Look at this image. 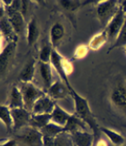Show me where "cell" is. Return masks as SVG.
<instances>
[{"label": "cell", "instance_id": "1", "mask_svg": "<svg viewBox=\"0 0 126 146\" xmlns=\"http://www.w3.org/2000/svg\"><path fill=\"white\" fill-rule=\"evenodd\" d=\"M69 89L71 92V96H72L73 102H75V113L73 114L76 115L79 119H81L83 122L87 123V125L91 129L94 137H98L101 133L100 126L98 125L96 118H95L90 110L88 99L84 98L83 96L77 94L72 86H70Z\"/></svg>", "mask_w": 126, "mask_h": 146}, {"label": "cell", "instance_id": "2", "mask_svg": "<svg viewBox=\"0 0 126 146\" xmlns=\"http://www.w3.org/2000/svg\"><path fill=\"white\" fill-rule=\"evenodd\" d=\"M109 100L118 110L126 115V79L118 78L109 92Z\"/></svg>", "mask_w": 126, "mask_h": 146}, {"label": "cell", "instance_id": "3", "mask_svg": "<svg viewBox=\"0 0 126 146\" xmlns=\"http://www.w3.org/2000/svg\"><path fill=\"white\" fill-rule=\"evenodd\" d=\"M119 3L121 2L115 1V0H106V1L97 2V17L100 20L101 24L104 27V29L111 21L112 18L114 17L117 11L119 10Z\"/></svg>", "mask_w": 126, "mask_h": 146}, {"label": "cell", "instance_id": "4", "mask_svg": "<svg viewBox=\"0 0 126 146\" xmlns=\"http://www.w3.org/2000/svg\"><path fill=\"white\" fill-rule=\"evenodd\" d=\"M21 92H22L24 102V108L31 112L32 108L34 104L39 100L41 97L47 95L44 91L38 88L33 83H23L21 87Z\"/></svg>", "mask_w": 126, "mask_h": 146}, {"label": "cell", "instance_id": "5", "mask_svg": "<svg viewBox=\"0 0 126 146\" xmlns=\"http://www.w3.org/2000/svg\"><path fill=\"white\" fill-rule=\"evenodd\" d=\"M17 139L26 146H44V136L42 132L31 126L20 130Z\"/></svg>", "mask_w": 126, "mask_h": 146}, {"label": "cell", "instance_id": "6", "mask_svg": "<svg viewBox=\"0 0 126 146\" xmlns=\"http://www.w3.org/2000/svg\"><path fill=\"white\" fill-rule=\"evenodd\" d=\"M6 13L10 23L11 25L14 32L17 34V36H23L24 33L26 34L27 25L26 24V19L23 16V14L20 11H15L11 7H5Z\"/></svg>", "mask_w": 126, "mask_h": 146}, {"label": "cell", "instance_id": "7", "mask_svg": "<svg viewBox=\"0 0 126 146\" xmlns=\"http://www.w3.org/2000/svg\"><path fill=\"white\" fill-rule=\"evenodd\" d=\"M126 19V15L124 14V12L121 11V9L119 8V10L117 11V13L114 15V17L112 18L111 21L109 22L108 25L106 27L104 30L107 33L108 36V40L114 42L115 40L118 37L119 33L121 32V30L122 29L124 25V22Z\"/></svg>", "mask_w": 126, "mask_h": 146}, {"label": "cell", "instance_id": "8", "mask_svg": "<svg viewBox=\"0 0 126 146\" xmlns=\"http://www.w3.org/2000/svg\"><path fill=\"white\" fill-rule=\"evenodd\" d=\"M12 120H13V130L20 131L26 127L29 126L30 119H31V112L26 108H13L11 110Z\"/></svg>", "mask_w": 126, "mask_h": 146}, {"label": "cell", "instance_id": "9", "mask_svg": "<svg viewBox=\"0 0 126 146\" xmlns=\"http://www.w3.org/2000/svg\"><path fill=\"white\" fill-rule=\"evenodd\" d=\"M46 94L54 101H56L67 98L71 95V92L69 87L62 80H57L52 84V86L46 91Z\"/></svg>", "mask_w": 126, "mask_h": 146}, {"label": "cell", "instance_id": "10", "mask_svg": "<svg viewBox=\"0 0 126 146\" xmlns=\"http://www.w3.org/2000/svg\"><path fill=\"white\" fill-rule=\"evenodd\" d=\"M16 43L17 42H8L7 45L2 49L1 54H0V72H1V76H4L9 65L13 60L15 49H16Z\"/></svg>", "mask_w": 126, "mask_h": 146}, {"label": "cell", "instance_id": "11", "mask_svg": "<svg viewBox=\"0 0 126 146\" xmlns=\"http://www.w3.org/2000/svg\"><path fill=\"white\" fill-rule=\"evenodd\" d=\"M64 57L60 53H58L57 50L54 49L53 53H52V58H51V65L52 67L54 68L55 71L57 72V74L60 77V80L66 84L67 86L70 87L72 86L69 82V79H68V76L66 74L65 71H64Z\"/></svg>", "mask_w": 126, "mask_h": 146}, {"label": "cell", "instance_id": "12", "mask_svg": "<svg viewBox=\"0 0 126 146\" xmlns=\"http://www.w3.org/2000/svg\"><path fill=\"white\" fill-rule=\"evenodd\" d=\"M56 103L48 95L41 97L33 106L31 114H51Z\"/></svg>", "mask_w": 126, "mask_h": 146}, {"label": "cell", "instance_id": "13", "mask_svg": "<svg viewBox=\"0 0 126 146\" xmlns=\"http://www.w3.org/2000/svg\"><path fill=\"white\" fill-rule=\"evenodd\" d=\"M71 135L73 143L75 146H93L95 137L93 133H90L88 131H79L73 132Z\"/></svg>", "mask_w": 126, "mask_h": 146}, {"label": "cell", "instance_id": "14", "mask_svg": "<svg viewBox=\"0 0 126 146\" xmlns=\"http://www.w3.org/2000/svg\"><path fill=\"white\" fill-rule=\"evenodd\" d=\"M65 36V27L62 24L55 23L50 29V44L54 49L58 47L60 42L63 41Z\"/></svg>", "mask_w": 126, "mask_h": 146}, {"label": "cell", "instance_id": "15", "mask_svg": "<svg viewBox=\"0 0 126 146\" xmlns=\"http://www.w3.org/2000/svg\"><path fill=\"white\" fill-rule=\"evenodd\" d=\"M38 67H39V73L40 76H41V78L42 80V83H44V92L50 88L53 84V74H52V65L51 63H44L39 61L38 63Z\"/></svg>", "mask_w": 126, "mask_h": 146}, {"label": "cell", "instance_id": "16", "mask_svg": "<svg viewBox=\"0 0 126 146\" xmlns=\"http://www.w3.org/2000/svg\"><path fill=\"white\" fill-rule=\"evenodd\" d=\"M0 29H1L2 36H4L6 41L8 42H17V34L14 32L13 29H12L11 25L9 21L7 15H5L4 17L0 18Z\"/></svg>", "mask_w": 126, "mask_h": 146}, {"label": "cell", "instance_id": "17", "mask_svg": "<svg viewBox=\"0 0 126 146\" xmlns=\"http://www.w3.org/2000/svg\"><path fill=\"white\" fill-rule=\"evenodd\" d=\"M26 42L27 44L30 46H33L38 41L40 37V30L38 24H37V20L35 17H32L27 23V27H26Z\"/></svg>", "mask_w": 126, "mask_h": 146}, {"label": "cell", "instance_id": "18", "mask_svg": "<svg viewBox=\"0 0 126 146\" xmlns=\"http://www.w3.org/2000/svg\"><path fill=\"white\" fill-rule=\"evenodd\" d=\"M87 123L83 122L81 119H79L76 115L72 114L67 123L64 125V133L72 134V133L79 131V130L87 131Z\"/></svg>", "mask_w": 126, "mask_h": 146}, {"label": "cell", "instance_id": "19", "mask_svg": "<svg viewBox=\"0 0 126 146\" xmlns=\"http://www.w3.org/2000/svg\"><path fill=\"white\" fill-rule=\"evenodd\" d=\"M35 74V60L30 58L24 65L19 74V80L22 83H32Z\"/></svg>", "mask_w": 126, "mask_h": 146}, {"label": "cell", "instance_id": "20", "mask_svg": "<svg viewBox=\"0 0 126 146\" xmlns=\"http://www.w3.org/2000/svg\"><path fill=\"white\" fill-rule=\"evenodd\" d=\"M71 116H72V114L68 113L66 110H64L60 106L56 104L53 112L51 113V122L64 127V125L67 123Z\"/></svg>", "mask_w": 126, "mask_h": 146}, {"label": "cell", "instance_id": "21", "mask_svg": "<svg viewBox=\"0 0 126 146\" xmlns=\"http://www.w3.org/2000/svg\"><path fill=\"white\" fill-rule=\"evenodd\" d=\"M9 107L11 110L13 108H24V97L21 92V89L18 88L17 86L13 85L11 89V94H10V103Z\"/></svg>", "mask_w": 126, "mask_h": 146}, {"label": "cell", "instance_id": "22", "mask_svg": "<svg viewBox=\"0 0 126 146\" xmlns=\"http://www.w3.org/2000/svg\"><path fill=\"white\" fill-rule=\"evenodd\" d=\"M51 123V114H31L29 126L41 130Z\"/></svg>", "mask_w": 126, "mask_h": 146}, {"label": "cell", "instance_id": "23", "mask_svg": "<svg viewBox=\"0 0 126 146\" xmlns=\"http://www.w3.org/2000/svg\"><path fill=\"white\" fill-rule=\"evenodd\" d=\"M0 120L4 123L9 133L13 130V120H12L11 110L9 106H0Z\"/></svg>", "mask_w": 126, "mask_h": 146}, {"label": "cell", "instance_id": "24", "mask_svg": "<svg viewBox=\"0 0 126 146\" xmlns=\"http://www.w3.org/2000/svg\"><path fill=\"white\" fill-rule=\"evenodd\" d=\"M100 131L109 139V141L114 146H123L125 143V139L119 133L114 131V130L106 128V127H100Z\"/></svg>", "mask_w": 126, "mask_h": 146}, {"label": "cell", "instance_id": "25", "mask_svg": "<svg viewBox=\"0 0 126 146\" xmlns=\"http://www.w3.org/2000/svg\"><path fill=\"white\" fill-rule=\"evenodd\" d=\"M107 42H108V36H107L106 31L104 29L102 32L92 37L88 43V48H90L91 50H99Z\"/></svg>", "mask_w": 126, "mask_h": 146}, {"label": "cell", "instance_id": "26", "mask_svg": "<svg viewBox=\"0 0 126 146\" xmlns=\"http://www.w3.org/2000/svg\"><path fill=\"white\" fill-rule=\"evenodd\" d=\"M88 2L86 1H81V0H60L57 1V4L63 9L64 11L68 12H75L83 7L84 5L88 4Z\"/></svg>", "mask_w": 126, "mask_h": 146}, {"label": "cell", "instance_id": "27", "mask_svg": "<svg viewBox=\"0 0 126 146\" xmlns=\"http://www.w3.org/2000/svg\"><path fill=\"white\" fill-rule=\"evenodd\" d=\"M40 131L42 132V136L50 137V138H56L58 135L64 133V127L51 122L46 126H44V128H42Z\"/></svg>", "mask_w": 126, "mask_h": 146}, {"label": "cell", "instance_id": "28", "mask_svg": "<svg viewBox=\"0 0 126 146\" xmlns=\"http://www.w3.org/2000/svg\"><path fill=\"white\" fill-rule=\"evenodd\" d=\"M119 47H126V19L124 22V25L122 27V29L121 30V32L119 33L118 37L115 40V42L112 43V45L110 46L107 50V53H109L111 50L115 48H119Z\"/></svg>", "mask_w": 126, "mask_h": 146}, {"label": "cell", "instance_id": "29", "mask_svg": "<svg viewBox=\"0 0 126 146\" xmlns=\"http://www.w3.org/2000/svg\"><path fill=\"white\" fill-rule=\"evenodd\" d=\"M54 48L51 44H44L41 48L39 53V61L44 63H51L52 53H53Z\"/></svg>", "mask_w": 126, "mask_h": 146}, {"label": "cell", "instance_id": "30", "mask_svg": "<svg viewBox=\"0 0 126 146\" xmlns=\"http://www.w3.org/2000/svg\"><path fill=\"white\" fill-rule=\"evenodd\" d=\"M73 141L68 133H62L54 139L52 146H72Z\"/></svg>", "mask_w": 126, "mask_h": 146}, {"label": "cell", "instance_id": "31", "mask_svg": "<svg viewBox=\"0 0 126 146\" xmlns=\"http://www.w3.org/2000/svg\"><path fill=\"white\" fill-rule=\"evenodd\" d=\"M88 53V46L84 45V44L79 45L78 47L76 48L73 58V60H82V58L87 57Z\"/></svg>", "mask_w": 126, "mask_h": 146}, {"label": "cell", "instance_id": "32", "mask_svg": "<svg viewBox=\"0 0 126 146\" xmlns=\"http://www.w3.org/2000/svg\"><path fill=\"white\" fill-rule=\"evenodd\" d=\"M30 5H31V2L28 0H20V12L23 14L24 19H26V16L28 15Z\"/></svg>", "mask_w": 126, "mask_h": 146}, {"label": "cell", "instance_id": "33", "mask_svg": "<svg viewBox=\"0 0 126 146\" xmlns=\"http://www.w3.org/2000/svg\"><path fill=\"white\" fill-rule=\"evenodd\" d=\"M0 146H17V141L14 139H9L6 141H1Z\"/></svg>", "mask_w": 126, "mask_h": 146}, {"label": "cell", "instance_id": "34", "mask_svg": "<svg viewBox=\"0 0 126 146\" xmlns=\"http://www.w3.org/2000/svg\"><path fill=\"white\" fill-rule=\"evenodd\" d=\"M93 146H107V143L102 139H99L98 141L95 142V144Z\"/></svg>", "mask_w": 126, "mask_h": 146}, {"label": "cell", "instance_id": "35", "mask_svg": "<svg viewBox=\"0 0 126 146\" xmlns=\"http://www.w3.org/2000/svg\"><path fill=\"white\" fill-rule=\"evenodd\" d=\"M119 8L121 9V11L124 12V14L126 15V1H122L119 3Z\"/></svg>", "mask_w": 126, "mask_h": 146}, {"label": "cell", "instance_id": "36", "mask_svg": "<svg viewBox=\"0 0 126 146\" xmlns=\"http://www.w3.org/2000/svg\"><path fill=\"white\" fill-rule=\"evenodd\" d=\"M123 146H126V141H125V143L123 144Z\"/></svg>", "mask_w": 126, "mask_h": 146}, {"label": "cell", "instance_id": "37", "mask_svg": "<svg viewBox=\"0 0 126 146\" xmlns=\"http://www.w3.org/2000/svg\"><path fill=\"white\" fill-rule=\"evenodd\" d=\"M124 50H125V53H126V47H124Z\"/></svg>", "mask_w": 126, "mask_h": 146}, {"label": "cell", "instance_id": "38", "mask_svg": "<svg viewBox=\"0 0 126 146\" xmlns=\"http://www.w3.org/2000/svg\"><path fill=\"white\" fill-rule=\"evenodd\" d=\"M72 146H75V144H73V145H72Z\"/></svg>", "mask_w": 126, "mask_h": 146}]
</instances>
